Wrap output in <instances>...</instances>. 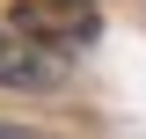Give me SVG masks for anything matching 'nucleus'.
I'll use <instances>...</instances> for the list:
<instances>
[{
    "instance_id": "f257e3e1",
    "label": "nucleus",
    "mask_w": 146,
    "mask_h": 139,
    "mask_svg": "<svg viewBox=\"0 0 146 139\" xmlns=\"http://www.w3.org/2000/svg\"><path fill=\"white\" fill-rule=\"evenodd\" d=\"M15 29L29 44H44V51H66V44H88L95 37V7L88 0H22Z\"/></svg>"
},
{
    "instance_id": "f03ea898",
    "label": "nucleus",
    "mask_w": 146,
    "mask_h": 139,
    "mask_svg": "<svg viewBox=\"0 0 146 139\" xmlns=\"http://www.w3.org/2000/svg\"><path fill=\"white\" fill-rule=\"evenodd\" d=\"M0 88H58V59L29 44L15 22H0Z\"/></svg>"
},
{
    "instance_id": "7ed1b4c3",
    "label": "nucleus",
    "mask_w": 146,
    "mask_h": 139,
    "mask_svg": "<svg viewBox=\"0 0 146 139\" xmlns=\"http://www.w3.org/2000/svg\"><path fill=\"white\" fill-rule=\"evenodd\" d=\"M0 139H51V132H29V124H0Z\"/></svg>"
}]
</instances>
